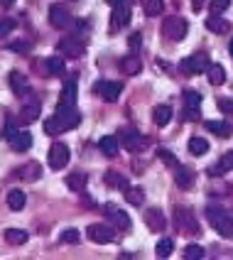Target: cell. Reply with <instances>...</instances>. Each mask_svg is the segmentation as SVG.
<instances>
[{
  "label": "cell",
  "instance_id": "obj_42",
  "mask_svg": "<svg viewBox=\"0 0 233 260\" xmlns=\"http://www.w3.org/2000/svg\"><path fill=\"white\" fill-rule=\"evenodd\" d=\"M15 133H17V125H15V118H8V120H5V130H3V135H5L8 140H10V138H13Z\"/></svg>",
  "mask_w": 233,
  "mask_h": 260
},
{
  "label": "cell",
  "instance_id": "obj_12",
  "mask_svg": "<svg viewBox=\"0 0 233 260\" xmlns=\"http://www.w3.org/2000/svg\"><path fill=\"white\" fill-rule=\"evenodd\" d=\"M103 209H106L108 218H111V221L116 223L120 231H130V223H132V221H130V216H128V214H125L123 209H118L116 204H106Z\"/></svg>",
  "mask_w": 233,
  "mask_h": 260
},
{
  "label": "cell",
  "instance_id": "obj_47",
  "mask_svg": "<svg viewBox=\"0 0 233 260\" xmlns=\"http://www.w3.org/2000/svg\"><path fill=\"white\" fill-rule=\"evenodd\" d=\"M13 3H15V0H0V5H3V8H10Z\"/></svg>",
  "mask_w": 233,
  "mask_h": 260
},
{
  "label": "cell",
  "instance_id": "obj_37",
  "mask_svg": "<svg viewBox=\"0 0 233 260\" xmlns=\"http://www.w3.org/2000/svg\"><path fill=\"white\" fill-rule=\"evenodd\" d=\"M59 241H61V243H66V246H74V243H79V241H81V233L76 231V229H66V231H61Z\"/></svg>",
  "mask_w": 233,
  "mask_h": 260
},
{
  "label": "cell",
  "instance_id": "obj_45",
  "mask_svg": "<svg viewBox=\"0 0 233 260\" xmlns=\"http://www.w3.org/2000/svg\"><path fill=\"white\" fill-rule=\"evenodd\" d=\"M157 155H160V157L164 159V162H167V165H170V167H175L177 162H179V159H177L175 155H170V152H167V150H160V152H157Z\"/></svg>",
  "mask_w": 233,
  "mask_h": 260
},
{
  "label": "cell",
  "instance_id": "obj_33",
  "mask_svg": "<svg viewBox=\"0 0 233 260\" xmlns=\"http://www.w3.org/2000/svg\"><path fill=\"white\" fill-rule=\"evenodd\" d=\"M189 152L194 155V157H202V155L209 152V143H206L204 138H191L189 140Z\"/></svg>",
  "mask_w": 233,
  "mask_h": 260
},
{
  "label": "cell",
  "instance_id": "obj_40",
  "mask_svg": "<svg viewBox=\"0 0 233 260\" xmlns=\"http://www.w3.org/2000/svg\"><path fill=\"white\" fill-rule=\"evenodd\" d=\"M228 5H231V0H211V3H209L211 15H221L223 10H228Z\"/></svg>",
  "mask_w": 233,
  "mask_h": 260
},
{
  "label": "cell",
  "instance_id": "obj_5",
  "mask_svg": "<svg viewBox=\"0 0 233 260\" xmlns=\"http://www.w3.org/2000/svg\"><path fill=\"white\" fill-rule=\"evenodd\" d=\"M74 108H76V76H69L61 86L57 111H74Z\"/></svg>",
  "mask_w": 233,
  "mask_h": 260
},
{
  "label": "cell",
  "instance_id": "obj_31",
  "mask_svg": "<svg viewBox=\"0 0 233 260\" xmlns=\"http://www.w3.org/2000/svg\"><path fill=\"white\" fill-rule=\"evenodd\" d=\"M172 120V108L170 106H155V125H167Z\"/></svg>",
  "mask_w": 233,
  "mask_h": 260
},
{
  "label": "cell",
  "instance_id": "obj_3",
  "mask_svg": "<svg viewBox=\"0 0 233 260\" xmlns=\"http://www.w3.org/2000/svg\"><path fill=\"white\" fill-rule=\"evenodd\" d=\"M209 57H206L204 52H196V54H191V57L182 59L179 61V69H182V74H187V76H196V74H204L206 69H209Z\"/></svg>",
  "mask_w": 233,
  "mask_h": 260
},
{
  "label": "cell",
  "instance_id": "obj_19",
  "mask_svg": "<svg viewBox=\"0 0 233 260\" xmlns=\"http://www.w3.org/2000/svg\"><path fill=\"white\" fill-rule=\"evenodd\" d=\"M42 113V106H40V99H32L22 106V111H20V120H25V123H35L37 118Z\"/></svg>",
  "mask_w": 233,
  "mask_h": 260
},
{
  "label": "cell",
  "instance_id": "obj_41",
  "mask_svg": "<svg viewBox=\"0 0 233 260\" xmlns=\"http://www.w3.org/2000/svg\"><path fill=\"white\" fill-rule=\"evenodd\" d=\"M184 258H187V260L204 258V248H202V246H187V248H184Z\"/></svg>",
  "mask_w": 233,
  "mask_h": 260
},
{
  "label": "cell",
  "instance_id": "obj_23",
  "mask_svg": "<svg viewBox=\"0 0 233 260\" xmlns=\"http://www.w3.org/2000/svg\"><path fill=\"white\" fill-rule=\"evenodd\" d=\"M140 69H143V61H140V57L130 54V57L120 59V72L125 74V76H135V74H140Z\"/></svg>",
  "mask_w": 233,
  "mask_h": 260
},
{
  "label": "cell",
  "instance_id": "obj_20",
  "mask_svg": "<svg viewBox=\"0 0 233 260\" xmlns=\"http://www.w3.org/2000/svg\"><path fill=\"white\" fill-rule=\"evenodd\" d=\"M10 147H13L15 152H27L29 147H32V135H29L27 130H17L13 138H10Z\"/></svg>",
  "mask_w": 233,
  "mask_h": 260
},
{
  "label": "cell",
  "instance_id": "obj_39",
  "mask_svg": "<svg viewBox=\"0 0 233 260\" xmlns=\"http://www.w3.org/2000/svg\"><path fill=\"white\" fill-rule=\"evenodd\" d=\"M15 27H17V22H15L13 17H3L0 20V37H8Z\"/></svg>",
  "mask_w": 233,
  "mask_h": 260
},
{
  "label": "cell",
  "instance_id": "obj_25",
  "mask_svg": "<svg viewBox=\"0 0 233 260\" xmlns=\"http://www.w3.org/2000/svg\"><path fill=\"white\" fill-rule=\"evenodd\" d=\"M40 174H42V167H40V162H27L25 167H20V170H17V177H20V179H25V182L40 179Z\"/></svg>",
  "mask_w": 233,
  "mask_h": 260
},
{
  "label": "cell",
  "instance_id": "obj_36",
  "mask_svg": "<svg viewBox=\"0 0 233 260\" xmlns=\"http://www.w3.org/2000/svg\"><path fill=\"white\" fill-rule=\"evenodd\" d=\"M162 10H164V0H145V15L147 17L162 15Z\"/></svg>",
  "mask_w": 233,
  "mask_h": 260
},
{
  "label": "cell",
  "instance_id": "obj_50",
  "mask_svg": "<svg viewBox=\"0 0 233 260\" xmlns=\"http://www.w3.org/2000/svg\"><path fill=\"white\" fill-rule=\"evenodd\" d=\"M194 3H202V0H194Z\"/></svg>",
  "mask_w": 233,
  "mask_h": 260
},
{
  "label": "cell",
  "instance_id": "obj_2",
  "mask_svg": "<svg viewBox=\"0 0 233 260\" xmlns=\"http://www.w3.org/2000/svg\"><path fill=\"white\" fill-rule=\"evenodd\" d=\"M206 218H209V223H211L223 238H231L233 241V218L228 216L223 209H219V206H206Z\"/></svg>",
  "mask_w": 233,
  "mask_h": 260
},
{
  "label": "cell",
  "instance_id": "obj_10",
  "mask_svg": "<svg viewBox=\"0 0 233 260\" xmlns=\"http://www.w3.org/2000/svg\"><path fill=\"white\" fill-rule=\"evenodd\" d=\"M175 221L179 223V231L187 233V236H196L199 233V226H196V216H194V211L189 209H177L175 211Z\"/></svg>",
  "mask_w": 233,
  "mask_h": 260
},
{
  "label": "cell",
  "instance_id": "obj_17",
  "mask_svg": "<svg viewBox=\"0 0 233 260\" xmlns=\"http://www.w3.org/2000/svg\"><path fill=\"white\" fill-rule=\"evenodd\" d=\"M128 22H130V8H128V3L116 5V8H113V15H111V27L120 29V27H125Z\"/></svg>",
  "mask_w": 233,
  "mask_h": 260
},
{
  "label": "cell",
  "instance_id": "obj_32",
  "mask_svg": "<svg viewBox=\"0 0 233 260\" xmlns=\"http://www.w3.org/2000/svg\"><path fill=\"white\" fill-rule=\"evenodd\" d=\"M106 184H108V187H113V189L125 191V189H128V179H125L123 174H118V172H108L106 174Z\"/></svg>",
  "mask_w": 233,
  "mask_h": 260
},
{
  "label": "cell",
  "instance_id": "obj_18",
  "mask_svg": "<svg viewBox=\"0 0 233 260\" xmlns=\"http://www.w3.org/2000/svg\"><path fill=\"white\" fill-rule=\"evenodd\" d=\"M145 223L150 231H164V226H167V221H164V214H162L160 209H147L145 211Z\"/></svg>",
  "mask_w": 233,
  "mask_h": 260
},
{
  "label": "cell",
  "instance_id": "obj_27",
  "mask_svg": "<svg viewBox=\"0 0 233 260\" xmlns=\"http://www.w3.org/2000/svg\"><path fill=\"white\" fill-rule=\"evenodd\" d=\"M25 202H27V197H25V191H20V189H13V191L8 194V209H10V211H22V209H25Z\"/></svg>",
  "mask_w": 233,
  "mask_h": 260
},
{
  "label": "cell",
  "instance_id": "obj_7",
  "mask_svg": "<svg viewBox=\"0 0 233 260\" xmlns=\"http://www.w3.org/2000/svg\"><path fill=\"white\" fill-rule=\"evenodd\" d=\"M74 22L72 13H69V8H64V5H59V3H54V5H49V25L57 29H64L69 27Z\"/></svg>",
  "mask_w": 233,
  "mask_h": 260
},
{
  "label": "cell",
  "instance_id": "obj_38",
  "mask_svg": "<svg viewBox=\"0 0 233 260\" xmlns=\"http://www.w3.org/2000/svg\"><path fill=\"white\" fill-rule=\"evenodd\" d=\"M172 250H175V241H172V238H162L160 243H157V255H160V258H167Z\"/></svg>",
  "mask_w": 233,
  "mask_h": 260
},
{
  "label": "cell",
  "instance_id": "obj_35",
  "mask_svg": "<svg viewBox=\"0 0 233 260\" xmlns=\"http://www.w3.org/2000/svg\"><path fill=\"white\" fill-rule=\"evenodd\" d=\"M84 182H86V174H81V172L66 177V187L72 189V191H84Z\"/></svg>",
  "mask_w": 233,
  "mask_h": 260
},
{
  "label": "cell",
  "instance_id": "obj_8",
  "mask_svg": "<svg viewBox=\"0 0 233 260\" xmlns=\"http://www.w3.org/2000/svg\"><path fill=\"white\" fill-rule=\"evenodd\" d=\"M47 159H49V167H52V170H64V167L69 165V147L64 143H54L49 147Z\"/></svg>",
  "mask_w": 233,
  "mask_h": 260
},
{
  "label": "cell",
  "instance_id": "obj_4",
  "mask_svg": "<svg viewBox=\"0 0 233 260\" xmlns=\"http://www.w3.org/2000/svg\"><path fill=\"white\" fill-rule=\"evenodd\" d=\"M162 32H164V37H167L170 42H179V40L187 37V20L172 15V17H167V20L162 22Z\"/></svg>",
  "mask_w": 233,
  "mask_h": 260
},
{
  "label": "cell",
  "instance_id": "obj_26",
  "mask_svg": "<svg viewBox=\"0 0 233 260\" xmlns=\"http://www.w3.org/2000/svg\"><path fill=\"white\" fill-rule=\"evenodd\" d=\"M44 74H47V76H61V74H64V59L61 57L44 59Z\"/></svg>",
  "mask_w": 233,
  "mask_h": 260
},
{
  "label": "cell",
  "instance_id": "obj_15",
  "mask_svg": "<svg viewBox=\"0 0 233 260\" xmlns=\"http://www.w3.org/2000/svg\"><path fill=\"white\" fill-rule=\"evenodd\" d=\"M175 184L179 189H191V184H194V172H191L189 167H184L182 162H177L175 167Z\"/></svg>",
  "mask_w": 233,
  "mask_h": 260
},
{
  "label": "cell",
  "instance_id": "obj_44",
  "mask_svg": "<svg viewBox=\"0 0 233 260\" xmlns=\"http://www.w3.org/2000/svg\"><path fill=\"white\" fill-rule=\"evenodd\" d=\"M219 108L223 111V113L233 116V101H231V99H221V101H219Z\"/></svg>",
  "mask_w": 233,
  "mask_h": 260
},
{
  "label": "cell",
  "instance_id": "obj_11",
  "mask_svg": "<svg viewBox=\"0 0 233 260\" xmlns=\"http://www.w3.org/2000/svg\"><path fill=\"white\" fill-rule=\"evenodd\" d=\"M120 91H123V84H118V81H98V84L93 86V93H98L103 101H108V103L118 101Z\"/></svg>",
  "mask_w": 233,
  "mask_h": 260
},
{
  "label": "cell",
  "instance_id": "obj_9",
  "mask_svg": "<svg viewBox=\"0 0 233 260\" xmlns=\"http://www.w3.org/2000/svg\"><path fill=\"white\" fill-rule=\"evenodd\" d=\"M86 236L93 241V243L106 246V243H111V241L116 238V231H113L111 226H106V223H91L86 229Z\"/></svg>",
  "mask_w": 233,
  "mask_h": 260
},
{
  "label": "cell",
  "instance_id": "obj_16",
  "mask_svg": "<svg viewBox=\"0 0 233 260\" xmlns=\"http://www.w3.org/2000/svg\"><path fill=\"white\" fill-rule=\"evenodd\" d=\"M199 106H202V93L199 91H184V108H187V118H199Z\"/></svg>",
  "mask_w": 233,
  "mask_h": 260
},
{
  "label": "cell",
  "instance_id": "obj_14",
  "mask_svg": "<svg viewBox=\"0 0 233 260\" xmlns=\"http://www.w3.org/2000/svg\"><path fill=\"white\" fill-rule=\"evenodd\" d=\"M8 81H10V88H13L15 96H29V81L27 76L22 72H10V76H8Z\"/></svg>",
  "mask_w": 233,
  "mask_h": 260
},
{
  "label": "cell",
  "instance_id": "obj_13",
  "mask_svg": "<svg viewBox=\"0 0 233 260\" xmlns=\"http://www.w3.org/2000/svg\"><path fill=\"white\" fill-rule=\"evenodd\" d=\"M59 47H61V52H64L66 57H72V59L84 57V52H86L84 42H81V40H76V37H64V40L59 42Z\"/></svg>",
  "mask_w": 233,
  "mask_h": 260
},
{
  "label": "cell",
  "instance_id": "obj_21",
  "mask_svg": "<svg viewBox=\"0 0 233 260\" xmlns=\"http://www.w3.org/2000/svg\"><path fill=\"white\" fill-rule=\"evenodd\" d=\"M231 170H233V152H226L214 167H209L206 174H209V177H223V174L231 172Z\"/></svg>",
  "mask_w": 233,
  "mask_h": 260
},
{
  "label": "cell",
  "instance_id": "obj_1",
  "mask_svg": "<svg viewBox=\"0 0 233 260\" xmlns=\"http://www.w3.org/2000/svg\"><path fill=\"white\" fill-rule=\"evenodd\" d=\"M79 123H81V116H79L76 108H74V111H57L52 118H47L44 133H47V135H59V133H66V130L76 128Z\"/></svg>",
  "mask_w": 233,
  "mask_h": 260
},
{
  "label": "cell",
  "instance_id": "obj_46",
  "mask_svg": "<svg viewBox=\"0 0 233 260\" xmlns=\"http://www.w3.org/2000/svg\"><path fill=\"white\" fill-rule=\"evenodd\" d=\"M10 49H13V52H20V54H27L29 44L27 42H13V44H10Z\"/></svg>",
  "mask_w": 233,
  "mask_h": 260
},
{
  "label": "cell",
  "instance_id": "obj_28",
  "mask_svg": "<svg viewBox=\"0 0 233 260\" xmlns=\"http://www.w3.org/2000/svg\"><path fill=\"white\" fill-rule=\"evenodd\" d=\"M206 76H209V84H211V86H221V84L226 81V72H223L221 64H209Z\"/></svg>",
  "mask_w": 233,
  "mask_h": 260
},
{
  "label": "cell",
  "instance_id": "obj_29",
  "mask_svg": "<svg viewBox=\"0 0 233 260\" xmlns=\"http://www.w3.org/2000/svg\"><path fill=\"white\" fill-rule=\"evenodd\" d=\"M228 27H231V25H228V20H223V17H219V15H211V17L206 20V29H209V32L223 35Z\"/></svg>",
  "mask_w": 233,
  "mask_h": 260
},
{
  "label": "cell",
  "instance_id": "obj_24",
  "mask_svg": "<svg viewBox=\"0 0 233 260\" xmlns=\"http://www.w3.org/2000/svg\"><path fill=\"white\" fill-rule=\"evenodd\" d=\"M206 128H209V133H214V135H219V138H231L233 135V125L228 120H209Z\"/></svg>",
  "mask_w": 233,
  "mask_h": 260
},
{
  "label": "cell",
  "instance_id": "obj_49",
  "mask_svg": "<svg viewBox=\"0 0 233 260\" xmlns=\"http://www.w3.org/2000/svg\"><path fill=\"white\" fill-rule=\"evenodd\" d=\"M228 52H231V57H233V40H231V44H228Z\"/></svg>",
  "mask_w": 233,
  "mask_h": 260
},
{
  "label": "cell",
  "instance_id": "obj_30",
  "mask_svg": "<svg viewBox=\"0 0 233 260\" xmlns=\"http://www.w3.org/2000/svg\"><path fill=\"white\" fill-rule=\"evenodd\" d=\"M27 231H22V229H8L5 231V241L10 246H22V243H27Z\"/></svg>",
  "mask_w": 233,
  "mask_h": 260
},
{
  "label": "cell",
  "instance_id": "obj_48",
  "mask_svg": "<svg viewBox=\"0 0 233 260\" xmlns=\"http://www.w3.org/2000/svg\"><path fill=\"white\" fill-rule=\"evenodd\" d=\"M108 3H111V5L116 8V5H123V3H128V0H108Z\"/></svg>",
  "mask_w": 233,
  "mask_h": 260
},
{
  "label": "cell",
  "instance_id": "obj_6",
  "mask_svg": "<svg viewBox=\"0 0 233 260\" xmlns=\"http://www.w3.org/2000/svg\"><path fill=\"white\" fill-rule=\"evenodd\" d=\"M118 140H120V145H123L128 152H143L147 147V138H143V135L135 133V130H120Z\"/></svg>",
  "mask_w": 233,
  "mask_h": 260
},
{
  "label": "cell",
  "instance_id": "obj_43",
  "mask_svg": "<svg viewBox=\"0 0 233 260\" xmlns=\"http://www.w3.org/2000/svg\"><path fill=\"white\" fill-rule=\"evenodd\" d=\"M140 42H143V35L140 32H135V35H130V40H128V47L132 49V54L140 49Z\"/></svg>",
  "mask_w": 233,
  "mask_h": 260
},
{
  "label": "cell",
  "instance_id": "obj_22",
  "mask_svg": "<svg viewBox=\"0 0 233 260\" xmlns=\"http://www.w3.org/2000/svg\"><path fill=\"white\" fill-rule=\"evenodd\" d=\"M118 145H120V140H118L116 135H103L101 140H98V150H101L106 157H116Z\"/></svg>",
  "mask_w": 233,
  "mask_h": 260
},
{
  "label": "cell",
  "instance_id": "obj_34",
  "mask_svg": "<svg viewBox=\"0 0 233 260\" xmlns=\"http://www.w3.org/2000/svg\"><path fill=\"white\" fill-rule=\"evenodd\" d=\"M123 194H125L128 204H132V206H140V204L145 202V191H143V189H138V187H128Z\"/></svg>",
  "mask_w": 233,
  "mask_h": 260
}]
</instances>
